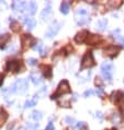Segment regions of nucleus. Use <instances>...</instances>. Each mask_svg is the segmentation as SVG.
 I'll list each match as a JSON object with an SVG mask.
<instances>
[{
    "label": "nucleus",
    "instance_id": "f257e3e1",
    "mask_svg": "<svg viewBox=\"0 0 124 130\" xmlns=\"http://www.w3.org/2000/svg\"><path fill=\"white\" fill-rule=\"evenodd\" d=\"M70 92V87H69V84H68V82L66 81V80H64V81L60 82L59 87L58 88H57V92L53 94L52 95V98H57V96L62 95V94H65V93H69Z\"/></svg>",
    "mask_w": 124,
    "mask_h": 130
},
{
    "label": "nucleus",
    "instance_id": "f03ea898",
    "mask_svg": "<svg viewBox=\"0 0 124 130\" xmlns=\"http://www.w3.org/2000/svg\"><path fill=\"white\" fill-rule=\"evenodd\" d=\"M93 63H95V60H93L92 54L91 52H87V54L84 56V58H82V60H81V69L92 67Z\"/></svg>",
    "mask_w": 124,
    "mask_h": 130
},
{
    "label": "nucleus",
    "instance_id": "7ed1b4c3",
    "mask_svg": "<svg viewBox=\"0 0 124 130\" xmlns=\"http://www.w3.org/2000/svg\"><path fill=\"white\" fill-rule=\"evenodd\" d=\"M59 29H60V23H55L54 25H52L48 29V31L46 32V37H47V38H52L53 36H55V35L58 33Z\"/></svg>",
    "mask_w": 124,
    "mask_h": 130
},
{
    "label": "nucleus",
    "instance_id": "20e7f679",
    "mask_svg": "<svg viewBox=\"0 0 124 130\" xmlns=\"http://www.w3.org/2000/svg\"><path fill=\"white\" fill-rule=\"evenodd\" d=\"M15 85H16V90L20 93H24L27 90V83L24 79H19L15 82Z\"/></svg>",
    "mask_w": 124,
    "mask_h": 130
},
{
    "label": "nucleus",
    "instance_id": "39448f33",
    "mask_svg": "<svg viewBox=\"0 0 124 130\" xmlns=\"http://www.w3.org/2000/svg\"><path fill=\"white\" fill-rule=\"evenodd\" d=\"M26 4L27 3L25 1H14L12 3V9L14 11H20V12H22L23 10H25Z\"/></svg>",
    "mask_w": 124,
    "mask_h": 130
},
{
    "label": "nucleus",
    "instance_id": "423d86ee",
    "mask_svg": "<svg viewBox=\"0 0 124 130\" xmlns=\"http://www.w3.org/2000/svg\"><path fill=\"white\" fill-rule=\"evenodd\" d=\"M88 36V31L84 30V31H80L79 33H77L76 36H75V41L77 43H82L86 41V38Z\"/></svg>",
    "mask_w": 124,
    "mask_h": 130
},
{
    "label": "nucleus",
    "instance_id": "0eeeda50",
    "mask_svg": "<svg viewBox=\"0 0 124 130\" xmlns=\"http://www.w3.org/2000/svg\"><path fill=\"white\" fill-rule=\"evenodd\" d=\"M7 70L12 71V72H18L19 71V62L16 60H11L7 65Z\"/></svg>",
    "mask_w": 124,
    "mask_h": 130
},
{
    "label": "nucleus",
    "instance_id": "6e6552de",
    "mask_svg": "<svg viewBox=\"0 0 124 130\" xmlns=\"http://www.w3.org/2000/svg\"><path fill=\"white\" fill-rule=\"evenodd\" d=\"M120 47L118 46H109L108 48L104 49V54L108 55V56H115V55L119 52Z\"/></svg>",
    "mask_w": 124,
    "mask_h": 130
},
{
    "label": "nucleus",
    "instance_id": "1a4fd4ad",
    "mask_svg": "<svg viewBox=\"0 0 124 130\" xmlns=\"http://www.w3.org/2000/svg\"><path fill=\"white\" fill-rule=\"evenodd\" d=\"M34 42H35V40L31 36V35H24V36L22 37V45H23L24 47L31 46Z\"/></svg>",
    "mask_w": 124,
    "mask_h": 130
},
{
    "label": "nucleus",
    "instance_id": "9d476101",
    "mask_svg": "<svg viewBox=\"0 0 124 130\" xmlns=\"http://www.w3.org/2000/svg\"><path fill=\"white\" fill-rule=\"evenodd\" d=\"M30 79L32 80L33 84H40L42 82V77L40 76V73L37 72H33L30 74Z\"/></svg>",
    "mask_w": 124,
    "mask_h": 130
},
{
    "label": "nucleus",
    "instance_id": "9b49d317",
    "mask_svg": "<svg viewBox=\"0 0 124 130\" xmlns=\"http://www.w3.org/2000/svg\"><path fill=\"white\" fill-rule=\"evenodd\" d=\"M123 97H124V93L121 92V91H115V92H113L111 95V98L113 102H119Z\"/></svg>",
    "mask_w": 124,
    "mask_h": 130
},
{
    "label": "nucleus",
    "instance_id": "f8f14e48",
    "mask_svg": "<svg viewBox=\"0 0 124 130\" xmlns=\"http://www.w3.org/2000/svg\"><path fill=\"white\" fill-rule=\"evenodd\" d=\"M25 9L27 10V12H29L30 14H34L35 11H36V9H37V4L35 3L34 1H31L30 3L26 4V8H25Z\"/></svg>",
    "mask_w": 124,
    "mask_h": 130
},
{
    "label": "nucleus",
    "instance_id": "ddd939ff",
    "mask_svg": "<svg viewBox=\"0 0 124 130\" xmlns=\"http://www.w3.org/2000/svg\"><path fill=\"white\" fill-rule=\"evenodd\" d=\"M24 22H25V24L27 25V29H29V30H32L33 27L35 26V24H36V22H35L34 19L29 18L27 15L24 16Z\"/></svg>",
    "mask_w": 124,
    "mask_h": 130
},
{
    "label": "nucleus",
    "instance_id": "4468645a",
    "mask_svg": "<svg viewBox=\"0 0 124 130\" xmlns=\"http://www.w3.org/2000/svg\"><path fill=\"white\" fill-rule=\"evenodd\" d=\"M112 69H113V66L109 62H103L101 65V71H106V72H112Z\"/></svg>",
    "mask_w": 124,
    "mask_h": 130
},
{
    "label": "nucleus",
    "instance_id": "2eb2a0df",
    "mask_svg": "<svg viewBox=\"0 0 124 130\" xmlns=\"http://www.w3.org/2000/svg\"><path fill=\"white\" fill-rule=\"evenodd\" d=\"M107 25H108V20H107V19H102V20H100L98 22V27L100 31H103L107 27Z\"/></svg>",
    "mask_w": 124,
    "mask_h": 130
},
{
    "label": "nucleus",
    "instance_id": "dca6fc26",
    "mask_svg": "<svg viewBox=\"0 0 124 130\" xmlns=\"http://www.w3.org/2000/svg\"><path fill=\"white\" fill-rule=\"evenodd\" d=\"M68 11H69V3L68 2H63L62 5H60V12L64 13V14H67Z\"/></svg>",
    "mask_w": 124,
    "mask_h": 130
},
{
    "label": "nucleus",
    "instance_id": "f3484780",
    "mask_svg": "<svg viewBox=\"0 0 124 130\" xmlns=\"http://www.w3.org/2000/svg\"><path fill=\"white\" fill-rule=\"evenodd\" d=\"M7 117H8V114L2 108H0V126L3 125V123L5 121V119H7Z\"/></svg>",
    "mask_w": 124,
    "mask_h": 130
},
{
    "label": "nucleus",
    "instance_id": "a211bd4d",
    "mask_svg": "<svg viewBox=\"0 0 124 130\" xmlns=\"http://www.w3.org/2000/svg\"><path fill=\"white\" fill-rule=\"evenodd\" d=\"M51 9H52V8H51V5H49V3H48L45 8H44V10H43V12H42V14H41V16H42V18H44V16H45V18H46V16H47L49 13H51V11H52Z\"/></svg>",
    "mask_w": 124,
    "mask_h": 130
},
{
    "label": "nucleus",
    "instance_id": "6ab92c4d",
    "mask_svg": "<svg viewBox=\"0 0 124 130\" xmlns=\"http://www.w3.org/2000/svg\"><path fill=\"white\" fill-rule=\"evenodd\" d=\"M42 117H43V116H42V113H41V112L34 110V112L32 113V118H33L34 120H40Z\"/></svg>",
    "mask_w": 124,
    "mask_h": 130
},
{
    "label": "nucleus",
    "instance_id": "aec40b11",
    "mask_svg": "<svg viewBox=\"0 0 124 130\" xmlns=\"http://www.w3.org/2000/svg\"><path fill=\"white\" fill-rule=\"evenodd\" d=\"M33 48H34L35 50H37L41 55H42V56H44V48H43V45H42V44H38V45L34 46Z\"/></svg>",
    "mask_w": 124,
    "mask_h": 130
},
{
    "label": "nucleus",
    "instance_id": "412c9836",
    "mask_svg": "<svg viewBox=\"0 0 124 130\" xmlns=\"http://www.w3.org/2000/svg\"><path fill=\"white\" fill-rule=\"evenodd\" d=\"M44 74H45L46 78H49L52 76V68L51 67H44Z\"/></svg>",
    "mask_w": 124,
    "mask_h": 130
},
{
    "label": "nucleus",
    "instance_id": "4be33fe9",
    "mask_svg": "<svg viewBox=\"0 0 124 130\" xmlns=\"http://www.w3.org/2000/svg\"><path fill=\"white\" fill-rule=\"evenodd\" d=\"M8 40H9V34L0 35V47H1V44H4Z\"/></svg>",
    "mask_w": 124,
    "mask_h": 130
},
{
    "label": "nucleus",
    "instance_id": "5701e85b",
    "mask_svg": "<svg viewBox=\"0 0 124 130\" xmlns=\"http://www.w3.org/2000/svg\"><path fill=\"white\" fill-rule=\"evenodd\" d=\"M10 27H11V29H12L14 32H16V31H19V30H20V25H19V23H18V22H15V21H13L12 23H11Z\"/></svg>",
    "mask_w": 124,
    "mask_h": 130
},
{
    "label": "nucleus",
    "instance_id": "b1692460",
    "mask_svg": "<svg viewBox=\"0 0 124 130\" xmlns=\"http://www.w3.org/2000/svg\"><path fill=\"white\" fill-rule=\"evenodd\" d=\"M66 123L69 126H74L76 124V120H75V118H73V117H66Z\"/></svg>",
    "mask_w": 124,
    "mask_h": 130
},
{
    "label": "nucleus",
    "instance_id": "393cba45",
    "mask_svg": "<svg viewBox=\"0 0 124 130\" xmlns=\"http://www.w3.org/2000/svg\"><path fill=\"white\" fill-rule=\"evenodd\" d=\"M112 120H113V123L115 124V125H118V124H120L121 121V117L119 114H114L113 115V118H112Z\"/></svg>",
    "mask_w": 124,
    "mask_h": 130
},
{
    "label": "nucleus",
    "instance_id": "a878e982",
    "mask_svg": "<svg viewBox=\"0 0 124 130\" xmlns=\"http://www.w3.org/2000/svg\"><path fill=\"white\" fill-rule=\"evenodd\" d=\"M102 74H103V77H104V79H106V80H108L109 82L111 81L112 77H111V73H110V72H106V71H102Z\"/></svg>",
    "mask_w": 124,
    "mask_h": 130
},
{
    "label": "nucleus",
    "instance_id": "bb28decb",
    "mask_svg": "<svg viewBox=\"0 0 124 130\" xmlns=\"http://www.w3.org/2000/svg\"><path fill=\"white\" fill-rule=\"evenodd\" d=\"M26 62L29 63L30 66H35V65H36V62H37V60L34 59V58H29V59L26 60Z\"/></svg>",
    "mask_w": 124,
    "mask_h": 130
},
{
    "label": "nucleus",
    "instance_id": "cd10ccee",
    "mask_svg": "<svg viewBox=\"0 0 124 130\" xmlns=\"http://www.w3.org/2000/svg\"><path fill=\"white\" fill-rule=\"evenodd\" d=\"M93 94H95V91H92V90H88V91H86V92L84 93V96H85V97H87V96L93 95Z\"/></svg>",
    "mask_w": 124,
    "mask_h": 130
},
{
    "label": "nucleus",
    "instance_id": "c85d7f7f",
    "mask_svg": "<svg viewBox=\"0 0 124 130\" xmlns=\"http://www.w3.org/2000/svg\"><path fill=\"white\" fill-rule=\"evenodd\" d=\"M59 105H62L64 107H69L70 103H69V101H64V102H59Z\"/></svg>",
    "mask_w": 124,
    "mask_h": 130
},
{
    "label": "nucleus",
    "instance_id": "c756f323",
    "mask_svg": "<svg viewBox=\"0 0 124 130\" xmlns=\"http://www.w3.org/2000/svg\"><path fill=\"white\" fill-rule=\"evenodd\" d=\"M38 127V124H34V125H30V124H27L25 126L26 129H32V128H37Z\"/></svg>",
    "mask_w": 124,
    "mask_h": 130
},
{
    "label": "nucleus",
    "instance_id": "7c9ffc66",
    "mask_svg": "<svg viewBox=\"0 0 124 130\" xmlns=\"http://www.w3.org/2000/svg\"><path fill=\"white\" fill-rule=\"evenodd\" d=\"M78 14H80V15H86L87 14V10L86 9H80V10H78Z\"/></svg>",
    "mask_w": 124,
    "mask_h": 130
},
{
    "label": "nucleus",
    "instance_id": "2f4dec72",
    "mask_svg": "<svg viewBox=\"0 0 124 130\" xmlns=\"http://www.w3.org/2000/svg\"><path fill=\"white\" fill-rule=\"evenodd\" d=\"M96 93H97L98 96H102V95H103V90H102V88H97Z\"/></svg>",
    "mask_w": 124,
    "mask_h": 130
},
{
    "label": "nucleus",
    "instance_id": "473e14b6",
    "mask_svg": "<svg viewBox=\"0 0 124 130\" xmlns=\"http://www.w3.org/2000/svg\"><path fill=\"white\" fill-rule=\"evenodd\" d=\"M96 117L99 118V119H103V115L101 112H97V114H96Z\"/></svg>",
    "mask_w": 124,
    "mask_h": 130
},
{
    "label": "nucleus",
    "instance_id": "72a5a7b5",
    "mask_svg": "<svg viewBox=\"0 0 124 130\" xmlns=\"http://www.w3.org/2000/svg\"><path fill=\"white\" fill-rule=\"evenodd\" d=\"M112 35H113L114 37L120 36V30H117V31H113V32H112Z\"/></svg>",
    "mask_w": 124,
    "mask_h": 130
},
{
    "label": "nucleus",
    "instance_id": "f704fd0d",
    "mask_svg": "<svg viewBox=\"0 0 124 130\" xmlns=\"http://www.w3.org/2000/svg\"><path fill=\"white\" fill-rule=\"evenodd\" d=\"M96 84L99 85V87H101V85H102V81H101L100 78H97V79H96Z\"/></svg>",
    "mask_w": 124,
    "mask_h": 130
},
{
    "label": "nucleus",
    "instance_id": "c9c22d12",
    "mask_svg": "<svg viewBox=\"0 0 124 130\" xmlns=\"http://www.w3.org/2000/svg\"><path fill=\"white\" fill-rule=\"evenodd\" d=\"M53 129H54L53 124H52V123H49L48 125H47V127H46V129H45V130H53Z\"/></svg>",
    "mask_w": 124,
    "mask_h": 130
},
{
    "label": "nucleus",
    "instance_id": "e433bc0d",
    "mask_svg": "<svg viewBox=\"0 0 124 130\" xmlns=\"http://www.w3.org/2000/svg\"><path fill=\"white\" fill-rule=\"evenodd\" d=\"M117 40L119 41V42H120L121 44H123V45H124V37H122V36L120 35V36H118V37H117Z\"/></svg>",
    "mask_w": 124,
    "mask_h": 130
},
{
    "label": "nucleus",
    "instance_id": "4c0bfd02",
    "mask_svg": "<svg viewBox=\"0 0 124 130\" xmlns=\"http://www.w3.org/2000/svg\"><path fill=\"white\" fill-rule=\"evenodd\" d=\"M84 126H85V123H77V125H76V127L78 129H81Z\"/></svg>",
    "mask_w": 124,
    "mask_h": 130
},
{
    "label": "nucleus",
    "instance_id": "58836bf2",
    "mask_svg": "<svg viewBox=\"0 0 124 130\" xmlns=\"http://www.w3.org/2000/svg\"><path fill=\"white\" fill-rule=\"evenodd\" d=\"M2 83V76H0V85Z\"/></svg>",
    "mask_w": 124,
    "mask_h": 130
},
{
    "label": "nucleus",
    "instance_id": "ea45409f",
    "mask_svg": "<svg viewBox=\"0 0 124 130\" xmlns=\"http://www.w3.org/2000/svg\"><path fill=\"white\" fill-rule=\"evenodd\" d=\"M123 81H124V80H123Z\"/></svg>",
    "mask_w": 124,
    "mask_h": 130
}]
</instances>
